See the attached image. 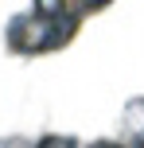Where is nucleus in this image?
Wrapping results in <instances>:
<instances>
[{
	"instance_id": "1",
	"label": "nucleus",
	"mask_w": 144,
	"mask_h": 148,
	"mask_svg": "<svg viewBox=\"0 0 144 148\" xmlns=\"http://www.w3.org/2000/svg\"><path fill=\"white\" fill-rule=\"evenodd\" d=\"M78 35V16L74 12H59V16H43V12H20L8 20L4 39H8V51L16 55H47V51H59L66 47L70 39Z\"/></svg>"
},
{
	"instance_id": "3",
	"label": "nucleus",
	"mask_w": 144,
	"mask_h": 148,
	"mask_svg": "<svg viewBox=\"0 0 144 148\" xmlns=\"http://www.w3.org/2000/svg\"><path fill=\"white\" fill-rule=\"evenodd\" d=\"M31 148H82L74 140V136H59V133H51V136H43L39 144H31Z\"/></svg>"
},
{
	"instance_id": "4",
	"label": "nucleus",
	"mask_w": 144,
	"mask_h": 148,
	"mask_svg": "<svg viewBox=\"0 0 144 148\" xmlns=\"http://www.w3.org/2000/svg\"><path fill=\"white\" fill-rule=\"evenodd\" d=\"M0 148H31V144H27V136H4Z\"/></svg>"
},
{
	"instance_id": "2",
	"label": "nucleus",
	"mask_w": 144,
	"mask_h": 148,
	"mask_svg": "<svg viewBox=\"0 0 144 148\" xmlns=\"http://www.w3.org/2000/svg\"><path fill=\"white\" fill-rule=\"evenodd\" d=\"M121 129H125V136L136 148H144V97H132L121 109Z\"/></svg>"
},
{
	"instance_id": "5",
	"label": "nucleus",
	"mask_w": 144,
	"mask_h": 148,
	"mask_svg": "<svg viewBox=\"0 0 144 148\" xmlns=\"http://www.w3.org/2000/svg\"><path fill=\"white\" fill-rule=\"evenodd\" d=\"M86 148H121L117 140H93V144H86Z\"/></svg>"
}]
</instances>
